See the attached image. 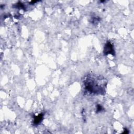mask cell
I'll return each instance as SVG.
<instances>
[{"instance_id": "cell-1", "label": "cell", "mask_w": 134, "mask_h": 134, "mask_svg": "<svg viewBox=\"0 0 134 134\" xmlns=\"http://www.w3.org/2000/svg\"><path fill=\"white\" fill-rule=\"evenodd\" d=\"M83 84L84 89L87 93L92 94L103 95L105 93L107 81L101 75L90 74L85 77Z\"/></svg>"}, {"instance_id": "cell-2", "label": "cell", "mask_w": 134, "mask_h": 134, "mask_svg": "<svg viewBox=\"0 0 134 134\" xmlns=\"http://www.w3.org/2000/svg\"><path fill=\"white\" fill-rule=\"evenodd\" d=\"M104 55L111 54L115 55V51L113 44L109 41H107L105 44L104 48Z\"/></svg>"}, {"instance_id": "cell-4", "label": "cell", "mask_w": 134, "mask_h": 134, "mask_svg": "<svg viewBox=\"0 0 134 134\" xmlns=\"http://www.w3.org/2000/svg\"><path fill=\"white\" fill-rule=\"evenodd\" d=\"M103 109L102 106L100 105H98L97 106V112H100Z\"/></svg>"}, {"instance_id": "cell-3", "label": "cell", "mask_w": 134, "mask_h": 134, "mask_svg": "<svg viewBox=\"0 0 134 134\" xmlns=\"http://www.w3.org/2000/svg\"><path fill=\"white\" fill-rule=\"evenodd\" d=\"M43 118V114H40L38 116H36L34 117V125H38L39 124L41 123Z\"/></svg>"}]
</instances>
